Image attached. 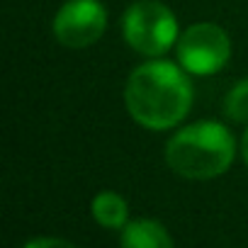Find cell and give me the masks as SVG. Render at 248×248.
<instances>
[{
    "label": "cell",
    "instance_id": "obj_7",
    "mask_svg": "<svg viewBox=\"0 0 248 248\" xmlns=\"http://www.w3.org/2000/svg\"><path fill=\"white\" fill-rule=\"evenodd\" d=\"M90 212H93L95 221L102 224L105 229H122V226H127L129 207H127V202H124L122 195H117L112 190H105V192L95 195L93 204H90Z\"/></svg>",
    "mask_w": 248,
    "mask_h": 248
},
{
    "label": "cell",
    "instance_id": "obj_10",
    "mask_svg": "<svg viewBox=\"0 0 248 248\" xmlns=\"http://www.w3.org/2000/svg\"><path fill=\"white\" fill-rule=\"evenodd\" d=\"M241 154H243V161L248 163V129H246V134L241 139Z\"/></svg>",
    "mask_w": 248,
    "mask_h": 248
},
{
    "label": "cell",
    "instance_id": "obj_8",
    "mask_svg": "<svg viewBox=\"0 0 248 248\" xmlns=\"http://www.w3.org/2000/svg\"><path fill=\"white\" fill-rule=\"evenodd\" d=\"M224 112L231 122H248V78L238 80L226 100H224Z\"/></svg>",
    "mask_w": 248,
    "mask_h": 248
},
{
    "label": "cell",
    "instance_id": "obj_9",
    "mask_svg": "<svg viewBox=\"0 0 248 248\" xmlns=\"http://www.w3.org/2000/svg\"><path fill=\"white\" fill-rule=\"evenodd\" d=\"M25 248H78L66 238H54V236H44V238H32Z\"/></svg>",
    "mask_w": 248,
    "mask_h": 248
},
{
    "label": "cell",
    "instance_id": "obj_2",
    "mask_svg": "<svg viewBox=\"0 0 248 248\" xmlns=\"http://www.w3.org/2000/svg\"><path fill=\"white\" fill-rule=\"evenodd\" d=\"M236 141L219 122H195L180 129L166 146V161L173 173L187 180H212L233 163Z\"/></svg>",
    "mask_w": 248,
    "mask_h": 248
},
{
    "label": "cell",
    "instance_id": "obj_3",
    "mask_svg": "<svg viewBox=\"0 0 248 248\" xmlns=\"http://www.w3.org/2000/svg\"><path fill=\"white\" fill-rule=\"evenodd\" d=\"M122 32L127 44L144 56H163L178 37V20L168 5L158 0H139L122 20Z\"/></svg>",
    "mask_w": 248,
    "mask_h": 248
},
{
    "label": "cell",
    "instance_id": "obj_1",
    "mask_svg": "<svg viewBox=\"0 0 248 248\" xmlns=\"http://www.w3.org/2000/svg\"><path fill=\"white\" fill-rule=\"evenodd\" d=\"M124 102L141 127L170 129L192 107V83L185 68L154 59L132 71L124 88Z\"/></svg>",
    "mask_w": 248,
    "mask_h": 248
},
{
    "label": "cell",
    "instance_id": "obj_6",
    "mask_svg": "<svg viewBox=\"0 0 248 248\" xmlns=\"http://www.w3.org/2000/svg\"><path fill=\"white\" fill-rule=\"evenodd\" d=\"M122 248H175L170 233L156 219H137L124 226Z\"/></svg>",
    "mask_w": 248,
    "mask_h": 248
},
{
    "label": "cell",
    "instance_id": "obj_5",
    "mask_svg": "<svg viewBox=\"0 0 248 248\" xmlns=\"http://www.w3.org/2000/svg\"><path fill=\"white\" fill-rule=\"evenodd\" d=\"M107 27V13L97 0H68L54 17V37L68 49L95 44Z\"/></svg>",
    "mask_w": 248,
    "mask_h": 248
},
{
    "label": "cell",
    "instance_id": "obj_4",
    "mask_svg": "<svg viewBox=\"0 0 248 248\" xmlns=\"http://www.w3.org/2000/svg\"><path fill=\"white\" fill-rule=\"evenodd\" d=\"M231 56L229 34L214 22L187 27L178 39V61L192 76H209L226 66Z\"/></svg>",
    "mask_w": 248,
    "mask_h": 248
}]
</instances>
